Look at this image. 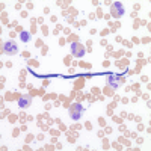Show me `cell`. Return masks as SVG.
Here are the masks:
<instances>
[{
	"mask_svg": "<svg viewBox=\"0 0 151 151\" xmlns=\"http://www.w3.org/2000/svg\"><path fill=\"white\" fill-rule=\"evenodd\" d=\"M30 38H32V36H30L29 32H21V33H20V40H21L23 42H29Z\"/></svg>",
	"mask_w": 151,
	"mask_h": 151,
	"instance_id": "cell-7",
	"label": "cell"
},
{
	"mask_svg": "<svg viewBox=\"0 0 151 151\" xmlns=\"http://www.w3.org/2000/svg\"><path fill=\"white\" fill-rule=\"evenodd\" d=\"M32 104V98L30 97H21L20 100H18V107H21V109H27L29 106Z\"/></svg>",
	"mask_w": 151,
	"mask_h": 151,
	"instance_id": "cell-6",
	"label": "cell"
},
{
	"mask_svg": "<svg viewBox=\"0 0 151 151\" xmlns=\"http://www.w3.org/2000/svg\"><path fill=\"white\" fill-rule=\"evenodd\" d=\"M71 50H73V55H74L76 58H82V56L85 55V47L80 45L79 42H73V44H71Z\"/></svg>",
	"mask_w": 151,
	"mask_h": 151,
	"instance_id": "cell-5",
	"label": "cell"
},
{
	"mask_svg": "<svg viewBox=\"0 0 151 151\" xmlns=\"http://www.w3.org/2000/svg\"><path fill=\"white\" fill-rule=\"evenodd\" d=\"M2 52L8 56H12V55H17L18 53V45L15 44V41H6L3 42V47H2Z\"/></svg>",
	"mask_w": 151,
	"mask_h": 151,
	"instance_id": "cell-1",
	"label": "cell"
},
{
	"mask_svg": "<svg viewBox=\"0 0 151 151\" xmlns=\"http://www.w3.org/2000/svg\"><path fill=\"white\" fill-rule=\"evenodd\" d=\"M106 82H107V86H109V88H112V89H118L122 80H121L119 76H113V74H112V76H107Z\"/></svg>",
	"mask_w": 151,
	"mask_h": 151,
	"instance_id": "cell-4",
	"label": "cell"
},
{
	"mask_svg": "<svg viewBox=\"0 0 151 151\" xmlns=\"http://www.w3.org/2000/svg\"><path fill=\"white\" fill-rule=\"evenodd\" d=\"M82 115H83V106L82 104L76 103V104H73L70 107V118L73 121H79L82 118Z\"/></svg>",
	"mask_w": 151,
	"mask_h": 151,
	"instance_id": "cell-2",
	"label": "cell"
},
{
	"mask_svg": "<svg viewBox=\"0 0 151 151\" xmlns=\"http://www.w3.org/2000/svg\"><path fill=\"white\" fill-rule=\"evenodd\" d=\"M124 12H125V8L121 2H115V3H112L110 6V14L115 17V18H119L124 15Z\"/></svg>",
	"mask_w": 151,
	"mask_h": 151,
	"instance_id": "cell-3",
	"label": "cell"
}]
</instances>
